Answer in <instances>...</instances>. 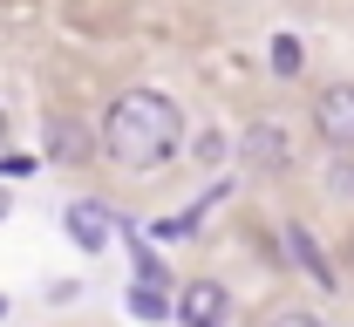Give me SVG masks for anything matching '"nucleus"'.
<instances>
[{"mask_svg":"<svg viewBox=\"0 0 354 327\" xmlns=\"http://www.w3.org/2000/svg\"><path fill=\"white\" fill-rule=\"evenodd\" d=\"M184 143V109H177L164 89H123L109 95L102 123H95V157L130 171V178H150L164 171Z\"/></svg>","mask_w":354,"mask_h":327,"instance_id":"obj_1","label":"nucleus"},{"mask_svg":"<svg viewBox=\"0 0 354 327\" xmlns=\"http://www.w3.org/2000/svg\"><path fill=\"white\" fill-rule=\"evenodd\" d=\"M239 164L252 171V178H286L293 171V137H286V123H245V137H239Z\"/></svg>","mask_w":354,"mask_h":327,"instance_id":"obj_2","label":"nucleus"},{"mask_svg":"<svg viewBox=\"0 0 354 327\" xmlns=\"http://www.w3.org/2000/svg\"><path fill=\"white\" fill-rule=\"evenodd\" d=\"M171 321L177 327H225V321H232V293H225V280H212V273L184 280L177 300H171Z\"/></svg>","mask_w":354,"mask_h":327,"instance_id":"obj_3","label":"nucleus"},{"mask_svg":"<svg viewBox=\"0 0 354 327\" xmlns=\"http://www.w3.org/2000/svg\"><path fill=\"white\" fill-rule=\"evenodd\" d=\"M313 130L327 137V150H354V82H327L313 95Z\"/></svg>","mask_w":354,"mask_h":327,"instance_id":"obj_4","label":"nucleus"},{"mask_svg":"<svg viewBox=\"0 0 354 327\" xmlns=\"http://www.w3.org/2000/svg\"><path fill=\"white\" fill-rule=\"evenodd\" d=\"M41 164H95V130L75 123V116H48V157Z\"/></svg>","mask_w":354,"mask_h":327,"instance_id":"obj_5","label":"nucleus"},{"mask_svg":"<svg viewBox=\"0 0 354 327\" xmlns=\"http://www.w3.org/2000/svg\"><path fill=\"white\" fill-rule=\"evenodd\" d=\"M62 232H68V245H75V252H102V245H109V232H116V225H109V205L75 198V205L62 212Z\"/></svg>","mask_w":354,"mask_h":327,"instance_id":"obj_6","label":"nucleus"},{"mask_svg":"<svg viewBox=\"0 0 354 327\" xmlns=\"http://www.w3.org/2000/svg\"><path fill=\"white\" fill-rule=\"evenodd\" d=\"M286 252H293V266H300V273H307V280L320 286V293H341V273H334V259L320 252V239H313L307 225H300V218L286 225Z\"/></svg>","mask_w":354,"mask_h":327,"instance_id":"obj_7","label":"nucleus"},{"mask_svg":"<svg viewBox=\"0 0 354 327\" xmlns=\"http://www.w3.org/2000/svg\"><path fill=\"white\" fill-rule=\"evenodd\" d=\"M266 68H272L279 82L307 75V41H300V35H272V41H266Z\"/></svg>","mask_w":354,"mask_h":327,"instance_id":"obj_8","label":"nucleus"},{"mask_svg":"<svg viewBox=\"0 0 354 327\" xmlns=\"http://www.w3.org/2000/svg\"><path fill=\"white\" fill-rule=\"evenodd\" d=\"M327 191H334L341 205H354V150H334V157H327Z\"/></svg>","mask_w":354,"mask_h":327,"instance_id":"obj_9","label":"nucleus"},{"mask_svg":"<svg viewBox=\"0 0 354 327\" xmlns=\"http://www.w3.org/2000/svg\"><path fill=\"white\" fill-rule=\"evenodd\" d=\"M130 314H136V321H171V300H164L157 286H136V293H130Z\"/></svg>","mask_w":354,"mask_h":327,"instance_id":"obj_10","label":"nucleus"},{"mask_svg":"<svg viewBox=\"0 0 354 327\" xmlns=\"http://www.w3.org/2000/svg\"><path fill=\"white\" fill-rule=\"evenodd\" d=\"M191 157H198L205 171H218V164H225V137H218V130H205V137L191 143Z\"/></svg>","mask_w":354,"mask_h":327,"instance_id":"obj_11","label":"nucleus"},{"mask_svg":"<svg viewBox=\"0 0 354 327\" xmlns=\"http://www.w3.org/2000/svg\"><path fill=\"white\" fill-rule=\"evenodd\" d=\"M41 157H21V150H0V178H35Z\"/></svg>","mask_w":354,"mask_h":327,"instance_id":"obj_12","label":"nucleus"},{"mask_svg":"<svg viewBox=\"0 0 354 327\" xmlns=\"http://www.w3.org/2000/svg\"><path fill=\"white\" fill-rule=\"evenodd\" d=\"M266 327H327V321H320L313 307H279V314H272Z\"/></svg>","mask_w":354,"mask_h":327,"instance_id":"obj_13","label":"nucleus"},{"mask_svg":"<svg viewBox=\"0 0 354 327\" xmlns=\"http://www.w3.org/2000/svg\"><path fill=\"white\" fill-rule=\"evenodd\" d=\"M136 280L157 286V280H171V273H164V259H157V252H136Z\"/></svg>","mask_w":354,"mask_h":327,"instance_id":"obj_14","label":"nucleus"},{"mask_svg":"<svg viewBox=\"0 0 354 327\" xmlns=\"http://www.w3.org/2000/svg\"><path fill=\"white\" fill-rule=\"evenodd\" d=\"M334 273H348V280H354V232L341 239V259H334Z\"/></svg>","mask_w":354,"mask_h":327,"instance_id":"obj_15","label":"nucleus"},{"mask_svg":"<svg viewBox=\"0 0 354 327\" xmlns=\"http://www.w3.org/2000/svg\"><path fill=\"white\" fill-rule=\"evenodd\" d=\"M7 212H14V198H7V191H0V218H7Z\"/></svg>","mask_w":354,"mask_h":327,"instance_id":"obj_16","label":"nucleus"},{"mask_svg":"<svg viewBox=\"0 0 354 327\" xmlns=\"http://www.w3.org/2000/svg\"><path fill=\"white\" fill-rule=\"evenodd\" d=\"M0 143H7V102H0Z\"/></svg>","mask_w":354,"mask_h":327,"instance_id":"obj_17","label":"nucleus"},{"mask_svg":"<svg viewBox=\"0 0 354 327\" xmlns=\"http://www.w3.org/2000/svg\"><path fill=\"white\" fill-rule=\"evenodd\" d=\"M0 314H7V300H0Z\"/></svg>","mask_w":354,"mask_h":327,"instance_id":"obj_18","label":"nucleus"}]
</instances>
